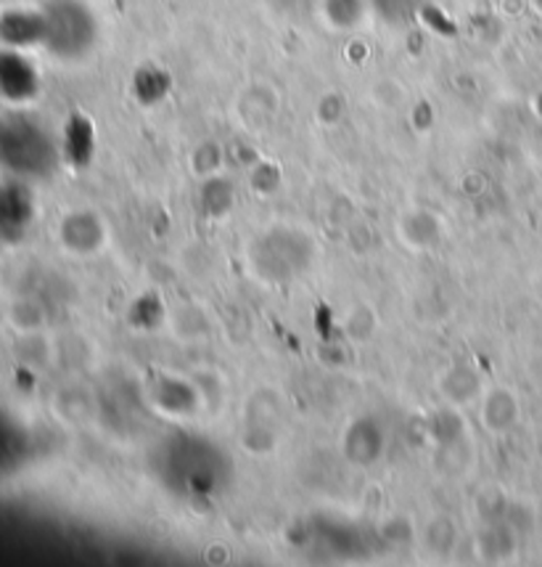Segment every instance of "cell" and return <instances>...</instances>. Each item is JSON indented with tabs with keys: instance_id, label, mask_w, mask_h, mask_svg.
<instances>
[{
	"instance_id": "6da1fadb",
	"label": "cell",
	"mask_w": 542,
	"mask_h": 567,
	"mask_svg": "<svg viewBox=\"0 0 542 567\" xmlns=\"http://www.w3.org/2000/svg\"><path fill=\"white\" fill-rule=\"evenodd\" d=\"M0 165L19 175H43L53 167V146L27 120L0 123Z\"/></svg>"
},
{
	"instance_id": "7a4b0ae2",
	"label": "cell",
	"mask_w": 542,
	"mask_h": 567,
	"mask_svg": "<svg viewBox=\"0 0 542 567\" xmlns=\"http://www.w3.org/2000/svg\"><path fill=\"white\" fill-rule=\"evenodd\" d=\"M32 223V199L19 184H0V241H19Z\"/></svg>"
},
{
	"instance_id": "3957f363",
	"label": "cell",
	"mask_w": 542,
	"mask_h": 567,
	"mask_svg": "<svg viewBox=\"0 0 542 567\" xmlns=\"http://www.w3.org/2000/svg\"><path fill=\"white\" fill-rule=\"evenodd\" d=\"M0 91L11 99L32 93V70L19 56L0 53Z\"/></svg>"
},
{
	"instance_id": "277c9868",
	"label": "cell",
	"mask_w": 542,
	"mask_h": 567,
	"mask_svg": "<svg viewBox=\"0 0 542 567\" xmlns=\"http://www.w3.org/2000/svg\"><path fill=\"white\" fill-rule=\"evenodd\" d=\"M347 454L352 462H361V464L374 462L376 456H382V432L368 422L355 424L347 437Z\"/></svg>"
},
{
	"instance_id": "5b68a950",
	"label": "cell",
	"mask_w": 542,
	"mask_h": 567,
	"mask_svg": "<svg viewBox=\"0 0 542 567\" xmlns=\"http://www.w3.org/2000/svg\"><path fill=\"white\" fill-rule=\"evenodd\" d=\"M17 454V445H13V432L9 424L0 420V467L11 462V456Z\"/></svg>"
}]
</instances>
